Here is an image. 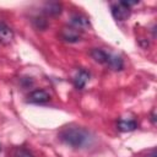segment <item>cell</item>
Masks as SVG:
<instances>
[{
	"instance_id": "5",
	"label": "cell",
	"mask_w": 157,
	"mask_h": 157,
	"mask_svg": "<svg viewBox=\"0 0 157 157\" xmlns=\"http://www.w3.org/2000/svg\"><path fill=\"white\" fill-rule=\"evenodd\" d=\"M48 101H50V94L45 90H34L28 94V102L29 103L40 104V103H45Z\"/></svg>"
},
{
	"instance_id": "15",
	"label": "cell",
	"mask_w": 157,
	"mask_h": 157,
	"mask_svg": "<svg viewBox=\"0 0 157 157\" xmlns=\"http://www.w3.org/2000/svg\"><path fill=\"white\" fill-rule=\"evenodd\" d=\"M150 157H156V151L153 150L152 152H151V155H150Z\"/></svg>"
},
{
	"instance_id": "10",
	"label": "cell",
	"mask_w": 157,
	"mask_h": 157,
	"mask_svg": "<svg viewBox=\"0 0 157 157\" xmlns=\"http://www.w3.org/2000/svg\"><path fill=\"white\" fill-rule=\"evenodd\" d=\"M107 65L113 71H121L124 69V60L121 59V56L109 54L108 60H107Z\"/></svg>"
},
{
	"instance_id": "16",
	"label": "cell",
	"mask_w": 157,
	"mask_h": 157,
	"mask_svg": "<svg viewBox=\"0 0 157 157\" xmlns=\"http://www.w3.org/2000/svg\"><path fill=\"white\" fill-rule=\"evenodd\" d=\"M0 151H1V146H0Z\"/></svg>"
},
{
	"instance_id": "2",
	"label": "cell",
	"mask_w": 157,
	"mask_h": 157,
	"mask_svg": "<svg viewBox=\"0 0 157 157\" xmlns=\"http://www.w3.org/2000/svg\"><path fill=\"white\" fill-rule=\"evenodd\" d=\"M139 1H119L110 6L112 16L117 21H125L131 13V6L136 5Z\"/></svg>"
},
{
	"instance_id": "3",
	"label": "cell",
	"mask_w": 157,
	"mask_h": 157,
	"mask_svg": "<svg viewBox=\"0 0 157 157\" xmlns=\"http://www.w3.org/2000/svg\"><path fill=\"white\" fill-rule=\"evenodd\" d=\"M70 26L80 32L91 29V27H92L90 18L87 16H85L83 13H78V12H75L70 16Z\"/></svg>"
},
{
	"instance_id": "7",
	"label": "cell",
	"mask_w": 157,
	"mask_h": 157,
	"mask_svg": "<svg viewBox=\"0 0 157 157\" xmlns=\"http://www.w3.org/2000/svg\"><path fill=\"white\" fill-rule=\"evenodd\" d=\"M88 80H90V72L83 69H80L74 77V85L77 90H82L87 85Z\"/></svg>"
},
{
	"instance_id": "1",
	"label": "cell",
	"mask_w": 157,
	"mask_h": 157,
	"mask_svg": "<svg viewBox=\"0 0 157 157\" xmlns=\"http://www.w3.org/2000/svg\"><path fill=\"white\" fill-rule=\"evenodd\" d=\"M59 140L72 147V148H83L91 145L93 136L92 134L82 128V126H76V125H70V126H65L60 132H59Z\"/></svg>"
},
{
	"instance_id": "14",
	"label": "cell",
	"mask_w": 157,
	"mask_h": 157,
	"mask_svg": "<svg viewBox=\"0 0 157 157\" xmlns=\"http://www.w3.org/2000/svg\"><path fill=\"white\" fill-rule=\"evenodd\" d=\"M151 121H152L153 125L156 124V109L155 108L151 110Z\"/></svg>"
},
{
	"instance_id": "4",
	"label": "cell",
	"mask_w": 157,
	"mask_h": 157,
	"mask_svg": "<svg viewBox=\"0 0 157 157\" xmlns=\"http://www.w3.org/2000/svg\"><path fill=\"white\" fill-rule=\"evenodd\" d=\"M60 38L63 40H65V42H69V43H76V42L81 40L82 36H81V32L75 29L74 27L65 26L60 31Z\"/></svg>"
},
{
	"instance_id": "6",
	"label": "cell",
	"mask_w": 157,
	"mask_h": 157,
	"mask_svg": "<svg viewBox=\"0 0 157 157\" xmlns=\"http://www.w3.org/2000/svg\"><path fill=\"white\" fill-rule=\"evenodd\" d=\"M15 38V33L11 29L10 26H7L5 22L0 21V43L2 44H11Z\"/></svg>"
},
{
	"instance_id": "11",
	"label": "cell",
	"mask_w": 157,
	"mask_h": 157,
	"mask_svg": "<svg viewBox=\"0 0 157 157\" xmlns=\"http://www.w3.org/2000/svg\"><path fill=\"white\" fill-rule=\"evenodd\" d=\"M90 55L92 56V59L99 64H107V60H108V56L109 54L107 52H104L103 49H99V48H93L91 52H90Z\"/></svg>"
},
{
	"instance_id": "8",
	"label": "cell",
	"mask_w": 157,
	"mask_h": 157,
	"mask_svg": "<svg viewBox=\"0 0 157 157\" xmlns=\"http://www.w3.org/2000/svg\"><path fill=\"white\" fill-rule=\"evenodd\" d=\"M61 11H63V5L56 1L45 2L43 6V12L48 16H58L61 13Z\"/></svg>"
},
{
	"instance_id": "9",
	"label": "cell",
	"mask_w": 157,
	"mask_h": 157,
	"mask_svg": "<svg viewBox=\"0 0 157 157\" xmlns=\"http://www.w3.org/2000/svg\"><path fill=\"white\" fill-rule=\"evenodd\" d=\"M117 128L119 131L121 132H129V131H134L137 128V121L134 119H120L117 124Z\"/></svg>"
},
{
	"instance_id": "13",
	"label": "cell",
	"mask_w": 157,
	"mask_h": 157,
	"mask_svg": "<svg viewBox=\"0 0 157 157\" xmlns=\"http://www.w3.org/2000/svg\"><path fill=\"white\" fill-rule=\"evenodd\" d=\"M13 157H34V156L28 150H26L23 147H17L13 151Z\"/></svg>"
},
{
	"instance_id": "12",
	"label": "cell",
	"mask_w": 157,
	"mask_h": 157,
	"mask_svg": "<svg viewBox=\"0 0 157 157\" xmlns=\"http://www.w3.org/2000/svg\"><path fill=\"white\" fill-rule=\"evenodd\" d=\"M32 23L37 29H40V31H44L48 27V21L43 16H34L32 18Z\"/></svg>"
}]
</instances>
